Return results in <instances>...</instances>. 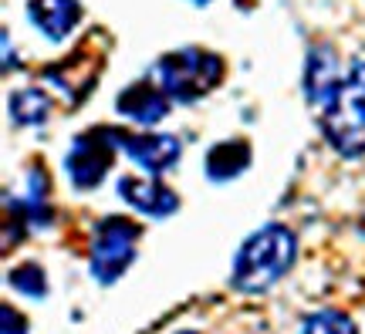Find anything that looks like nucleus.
Masks as SVG:
<instances>
[{
	"instance_id": "1",
	"label": "nucleus",
	"mask_w": 365,
	"mask_h": 334,
	"mask_svg": "<svg viewBox=\"0 0 365 334\" xmlns=\"http://www.w3.org/2000/svg\"><path fill=\"white\" fill-rule=\"evenodd\" d=\"M298 254V240L287 226H264L254 236H247V244L237 250L234 257V273L230 283L240 294H264L267 287L284 277Z\"/></svg>"
},
{
	"instance_id": "2",
	"label": "nucleus",
	"mask_w": 365,
	"mask_h": 334,
	"mask_svg": "<svg viewBox=\"0 0 365 334\" xmlns=\"http://www.w3.org/2000/svg\"><path fill=\"white\" fill-rule=\"evenodd\" d=\"M322 132L328 145L345 159L365 155V58L341 78L335 98L322 108Z\"/></svg>"
},
{
	"instance_id": "3",
	"label": "nucleus",
	"mask_w": 365,
	"mask_h": 334,
	"mask_svg": "<svg viewBox=\"0 0 365 334\" xmlns=\"http://www.w3.org/2000/svg\"><path fill=\"white\" fill-rule=\"evenodd\" d=\"M223 78V61L203 48H182L156 61V85L173 102H196Z\"/></svg>"
},
{
	"instance_id": "4",
	"label": "nucleus",
	"mask_w": 365,
	"mask_h": 334,
	"mask_svg": "<svg viewBox=\"0 0 365 334\" xmlns=\"http://www.w3.org/2000/svg\"><path fill=\"white\" fill-rule=\"evenodd\" d=\"M135 246H139V226L132 219L105 216L91 233V273L102 283L118 281L135 260Z\"/></svg>"
},
{
	"instance_id": "5",
	"label": "nucleus",
	"mask_w": 365,
	"mask_h": 334,
	"mask_svg": "<svg viewBox=\"0 0 365 334\" xmlns=\"http://www.w3.org/2000/svg\"><path fill=\"white\" fill-rule=\"evenodd\" d=\"M115 139H112V129L102 125V129H91L85 135L71 142V149L65 155V172L71 176V182L78 189H91L105 179V172L112 169V155H115Z\"/></svg>"
},
{
	"instance_id": "6",
	"label": "nucleus",
	"mask_w": 365,
	"mask_h": 334,
	"mask_svg": "<svg viewBox=\"0 0 365 334\" xmlns=\"http://www.w3.org/2000/svg\"><path fill=\"white\" fill-rule=\"evenodd\" d=\"M112 139H115L118 149H125L132 162L145 172H166L180 162V152L182 145L180 139H173V135H159V132H143V135H135V132H122V129H112Z\"/></svg>"
},
{
	"instance_id": "7",
	"label": "nucleus",
	"mask_w": 365,
	"mask_h": 334,
	"mask_svg": "<svg viewBox=\"0 0 365 334\" xmlns=\"http://www.w3.org/2000/svg\"><path fill=\"white\" fill-rule=\"evenodd\" d=\"M341 78H345L341 75V61L335 58L331 48L318 44V48L308 51V61H304V95H308V102L314 108H325L335 98Z\"/></svg>"
},
{
	"instance_id": "8",
	"label": "nucleus",
	"mask_w": 365,
	"mask_h": 334,
	"mask_svg": "<svg viewBox=\"0 0 365 334\" xmlns=\"http://www.w3.org/2000/svg\"><path fill=\"white\" fill-rule=\"evenodd\" d=\"M170 98H166V91L159 88V85H149V81H135L129 88L118 95V115L132 118V122H139V125H156L166 118L170 112Z\"/></svg>"
},
{
	"instance_id": "9",
	"label": "nucleus",
	"mask_w": 365,
	"mask_h": 334,
	"mask_svg": "<svg viewBox=\"0 0 365 334\" xmlns=\"http://www.w3.org/2000/svg\"><path fill=\"white\" fill-rule=\"evenodd\" d=\"M118 196L132 206V209H139L145 216H170L173 209L180 206L176 193L166 189L163 182L156 179H135V176H122L118 179Z\"/></svg>"
},
{
	"instance_id": "10",
	"label": "nucleus",
	"mask_w": 365,
	"mask_h": 334,
	"mask_svg": "<svg viewBox=\"0 0 365 334\" xmlns=\"http://www.w3.org/2000/svg\"><path fill=\"white\" fill-rule=\"evenodd\" d=\"M27 14L44 38L65 41L81 21V4L78 0H31Z\"/></svg>"
},
{
	"instance_id": "11",
	"label": "nucleus",
	"mask_w": 365,
	"mask_h": 334,
	"mask_svg": "<svg viewBox=\"0 0 365 334\" xmlns=\"http://www.w3.org/2000/svg\"><path fill=\"white\" fill-rule=\"evenodd\" d=\"M250 166V145L247 142H220V145H213L207 155V176L213 182H227L240 176L244 169Z\"/></svg>"
},
{
	"instance_id": "12",
	"label": "nucleus",
	"mask_w": 365,
	"mask_h": 334,
	"mask_svg": "<svg viewBox=\"0 0 365 334\" xmlns=\"http://www.w3.org/2000/svg\"><path fill=\"white\" fill-rule=\"evenodd\" d=\"M11 115L17 125H41L44 118L51 115V102L48 95L38 88H24L11 95Z\"/></svg>"
},
{
	"instance_id": "13",
	"label": "nucleus",
	"mask_w": 365,
	"mask_h": 334,
	"mask_svg": "<svg viewBox=\"0 0 365 334\" xmlns=\"http://www.w3.org/2000/svg\"><path fill=\"white\" fill-rule=\"evenodd\" d=\"M301 334H359V328L341 310H314L301 321Z\"/></svg>"
},
{
	"instance_id": "14",
	"label": "nucleus",
	"mask_w": 365,
	"mask_h": 334,
	"mask_svg": "<svg viewBox=\"0 0 365 334\" xmlns=\"http://www.w3.org/2000/svg\"><path fill=\"white\" fill-rule=\"evenodd\" d=\"M7 283L17 287L21 294H31V297H41L44 291H48L44 270H41L38 263H21L17 270H11V273H7Z\"/></svg>"
},
{
	"instance_id": "15",
	"label": "nucleus",
	"mask_w": 365,
	"mask_h": 334,
	"mask_svg": "<svg viewBox=\"0 0 365 334\" xmlns=\"http://www.w3.org/2000/svg\"><path fill=\"white\" fill-rule=\"evenodd\" d=\"M4 334H27V321L24 314H17L4 304Z\"/></svg>"
},
{
	"instance_id": "16",
	"label": "nucleus",
	"mask_w": 365,
	"mask_h": 334,
	"mask_svg": "<svg viewBox=\"0 0 365 334\" xmlns=\"http://www.w3.org/2000/svg\"><path fill=\"white\" fill-rule=\"evenodd\" d=\"M190 4H200V7H203V4H210V0H190Z\"/></svg>"
},
{
	"instance_id": "17",
	"label": "nucleus",
	"mask_w": 365,
	"mask_h": 334,
	"mask_svg": "<svg viewBox=\"0 0 365 334\" xmlns=\"http://www.w3.org/2000/svg\"><path fill=\"white\" fill-rule=\"evenodd\" d=\"M180 334H196V331H180Z\"/></svg>"
}]
</instances>
